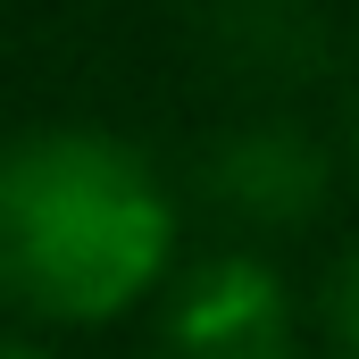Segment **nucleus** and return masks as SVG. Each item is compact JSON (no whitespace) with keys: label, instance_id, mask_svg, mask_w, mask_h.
I'll use <instances>...</instances> for the list:
<instances>
[{"label":"nucleus","instance_id":"f03ea898","mask_svg":"<svg viewBox=\"0 0 359 359\" xmlns=\"http://www.w3.org/2000/svg\"><path fill=\"white\" fill-rule=\"evenodd\" d=\"M168 359H292V292L268 259L217 251L176 276L168 318H159Z\"/></svg>","mask_w":359,"mask_h":359},{"label":"nucleus","instance_id":"20e7f679","mask_svg":"<svg viewBox=\"0 0 359 359\" xmlns=\"http://www.w3.org/2000/svg\"><path fill=\"white\" fill-rule=\"evenodd\" d=\"M318 326H326L334 359H359V243L326 268V284H318Z\"/></svg>","mask_w":359,"mask_h":359},{"label":"nucleus","instance_id":"39448f33","mask_svg":"<svg viewBox=\"0 0 359 359\" xmlns=\"http://www.w3.org/2000/svg\"><path fill=\"white\" fill-rule=\"evenodd\" d=\"M0 359H50V351H34V343H8V334H0Z\"/></svg>","mask_w":359,"mask_h":359},{"label":"nucleus","instance_id":"423d86ee","mask_svg":"<svg viewBox=\"0 0 359 359\" xmlns=\"http://www.w3.org/2000/svg\"><path fill=\"white\" fill-rule=\"evenodd\" d=\"M351 142H359V109H351Z\"/></svg>","mask_w":359,"mask_h":359},{"label":"nucleus","instance_id":"f257e3e1","mask_svg":"<svg viewBox=\"0 0 359 359\" xmlns=\"http://www.w3.org/2000/svg\"><path fill=\"white\" fill-rule=\"evenodd\" d=\"M176 201L151 159L100 126H34L0 142V301L50 326H100L159 292Z\"/></svg>","mask_w":359,"mask_h":359},{"label":"nucleus","instance_id":"7ed1b4c3","mask_svg":"<svg viewBox=\"0 0 359 359\" xmlns=\"http://www.w3.org/2000/svg\"><path fill=\"white\" fill-rule=\"evenodd\" d=\"M201 184H209V201L234 209L243 226L284 234V226H309V217L326 209L334 168H326V151H318L309 126H292V117H251V126H234V134L209 142Z\"/></svg>","mask_w":359,"mask_h":359}]
</instances>
